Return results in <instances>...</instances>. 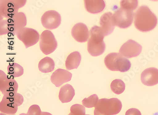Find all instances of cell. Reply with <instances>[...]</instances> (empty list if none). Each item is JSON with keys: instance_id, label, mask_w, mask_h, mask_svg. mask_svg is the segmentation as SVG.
I'll list each match as a JSON object with an SVG mask.
<instances>
[{"instance_id": "28", "label": "cell", "mask_w": 158, "mask_h": 115, "mask_svg": "<svg viewBox=\"0 0 158 115\" xmlns=\"http://www.w3.org/2000/svg\"><path fill=\"white\" fill-rule=\"evenodd\" d=\"M85 106L80 104H75L70 108L69 115H85Z\"/></svg>"}, {"instance_id": "10", "label": "cell", "mask_w": 158, "mask_h": 115, "mask_svg": "<svg viewBox=\"0 0 158 115\" xmlns=\"http://www.w3.org/2000/svg\"><path fill=\"white\" fill-rule=\"evenodd\" d=\"M143 47L140 44L132 40H129L120 48L119 53L127 58L138 56L141 54Z\"/></svg>"}, {"instance_id": "5", "label": "cell", "mask_w": 158, "mask_h": 115, "mask_svg": "<svg viewBox=\"0 0 158 115\" xmlns=\"http://www.w3.org/2000/svg\"><path fill=\"white\" fill-rule=\"evenodd\" d=\"M58 47L53 33L49 30L43 31L40 36V48L41 52L45 55L50 54L53 53Z\"/></svg>"}, {"instance_id": "15", "label": "cell", "mask_w": 158, "mask_h": 115, "mask_svg": "<svg viewBox=\"0 0 158 115\" xmlns=\"http://www.w3.org/2000/svg\"><path fill=\"white\" fill-rule=\"evenodd\" d=\"M19 9L14 3L5 0H0L1 20H2L3 18H12L18 12Z\"/></svg>"}, {"instance_id": "13", "label": "cell", "mask_w": 158, "mask_h": 115, "mask_svg": "<svg viewBox=\"0 0 158 115\" xmlns=\"http://www.w3.org/2000/svg\"><path fill=\"white\" fill-rule=\"evenodd\" d=\"M72 77V73L67 70L59 69L56 70L52 73L50 79L52 83L56 87H60L63 84L70 81Z\"/></svg>"}, {"instance_id": "19", "label": "cell", "mask_w": 158, "mask_h": 115, "mask_svg": "<svg viewBox=\"0 0 158 115\" xmlns=\"http://www.w3.org/2000/svg\"><path fill=\"white\" fill-rule=\"evenodd\" d=\"M81 61V56L77 51L73 52L68 56L66 59L65 65L68 70L77 69L80 65Z\"/></svg>"}, {"instance_id": "29", "label": "cell", "mask_w": 158, "mask_h": 115, "mask_svg": "<svg viewBox=\"0 0 158 115\" xmlns=\"http://www.w3.org/2000/svg\"><path fill=\"white\" fill-rule=\"evenodd\" d=\"M41 113L42 112L39 106L37 105H33L29 108L27 115H40Z\"/></svg>"}, {"instance_id": "31", "label": "cell", "mask_w": 158, "mask_h": 115, "mask_svg": "<svg viewBox=\"0 0 158 115\" xmlns=\"http://www.w3.org/2000/svg\"><path fill=\"white\" fill-rule=\"evenodd\" d=\"M125 115H141V112L138 109H129L127 112H126Z\"/></svg>"}, {"instance_id": "25", "label": "cell", "mask_w": 158, "mask_h": 115, "mask_svg": "<svg viewBox=\"0 0 158 115\" xmlns=\"http://www.w3.org/2000/svg\"><path fill=\"white\" fill-rule=\"evenodd\" d=\"M111 88L114 93L117 95L121 94L125 91V83L121 79H114L111 83Z\"/></svg>"}, {"instance_id": "7", "label": "cell", "mask_w": 158, "mask_h": 115, "mask_svg": "<svg viewBox=\"0 0 158 115\" xmlns=\"http://www.w3.org/2000/svg\"><path fill=\"white\" fill-rule=\"evenodd\" d=\"M134 16L133 11L127 10L120 7L114 14L115 25L121 29L128 28L132 24Z\"/></svg>"}, {"instance_id": "20", "label": "cell", "mask_w": 158, "mask_h": 115, "mask_svg": "<svg viewBox=\"0 0 158 115\" xmlns=\"http://www.w3.org/2000/svg\"><path fill=\"white\" fill-rule=\"evenodd\" d=\"M18 107L16 104L10 101L3 97L0 103V111L7 115H15L18 110Z\"/></svg>"}, {"instance_id": "8", "label": "cell", "mask_w": 158, "mask_h": 115, "mask_svg": "<svg viewBox=\"0 0 158 115\" xmlns=\"http://www.w3.org/2000/svg\"><path fill=\"white\" fill-rule=\"evenodd\" d=\"M41 22L44 28L48 30H54L58 28L60 25L61 17L56 11H48L41 17Z\"/></svg>"}, {"instance_id": "23", "label": "cell", "mask_w": 158, "mask_h": 115, "mask_svg": "<svg viewBox=\"0 0 158 115\" xmlns=\"http://www.w3.org/2000/svg\"><path fill=\"white\" fill-rule=\"evenodd\" d=\"M7 34H12L15 35L14 29L9 19H7L5 20H1L0 22V35Z\"/></svg>"}, {"instance_id": "18", "label": "cell", "mask_w": 158, "mask_h": 115, "mask_svg": "<svg viewBox=\"0 0 158 115\" xmlns=\"http://www.w3.org/2000/svg\"><path fill=\"white\" fill-rule=\"evenodd\" d=\"M9 19L13 27L15 35L18 30L25 27L27 24V18L23 12H18L14 17Z\"/></svg>"}, {"instance_id": "26", "label": "cell", "mask_w": 158, "mask_h": 115, "mask_svg": "<svg viewBox=\"0 0 158 115\" xmlns=\"http://www.w3.org/2000/svg\"><path fill=\"white\" fill-rule=\"evenodd\" d=\"M138 6V0H121L120 7L125 10L134 11Z\"/></svg>"}, {"instance_id": "12", "label": "cell", "mask_w": 158, "mask_h": 115, "mask_svg": "<svg viewBox=\"0 0 158 115\" xmlns=\"http://www.w3.org/2000/svg\"><path fill=\"white\" fill-rule=\"evenodd\" d=\"M100 25L105 36L110 35L114 32L115 24L114 15L112 12H106L101 16L100 20Z\"/></svg>"}, {"instance_id": "11", "label": "cell", "mask_w": 158, "mask_h": 115, "mask_svg": "<svg viewBox=\"0 0 158 115\" xmlns=\"http://www.w3.org/2000/svg\"><path fill=\"white\" fill-rule=\"evenodd\" d=\"M71 35L77 41L83 43L88 40L89 32L86 25L83 23H77L72 28Z\"/></svg>"}, {"instance_id": "1", "label": "cell", "mask_w": 158, "mask_h": 115, "mask_svg": "<svg viewBox=\"0 0 158 115\" xmlns=\"http://www.w3.org/2000/svg\"><path fill=\"white\" fill-rule=\"evenodd\" d=\"M134 23L135 28L140 32H150L157 26L158 18L148 6L143 5L135 14Z\"/></svg>"}, {"instance_id": "16", "label": "cell", "mask_w": 158, "mask_h": 115, "mask_svg": "<svg viewBox=\"0 0 158 115\" xmlns=\"http://www.w3.org/2000/svg\"><path fill=\"white\" fill-rule=\"evenodd\" d=\"M84 1L85 10L90 14H99L106 8L105 0H84Z\"/></svg>"}, {"instance_id": "21", "label": "cell", "mask_w": 158, "mask_h": 115, "mask_svg": "<svg viewBox=\"0 0 158 115\" xmlns=\"http://www.w3.org/2000/svg\"><path fill=\"white\" fill-rule=\"evenodd\" d=\"M55 65L53 60L51 58L46 57L40 60L39 63L38 68L40 71L42 73H49L53 71Z\"/></svg>"}, {"instance_id": "4", "label": "cell", "mask_w": 158, "mask_h": 115, "mask_svg": "<svg viewBox=\"0 0 158 115\" xmlns=\"http://www.w3.org/2000/svg\"><path fill=\"white\" fill-rule=\"evenodd\" d=\"M106 67L113 71L125 72L131 67V63L128 59L119 53H113L107 55L104 60Z\"/></svg>"}, {"instance_id": "9", "label": "cell", "mask_w": 158, "mask_h": 115, "mask_svg": "<svg viewBox=\"0 0 158 115\" xmlns=\"http://www.w3.org/2000/svg\"><path fill=\"white\" fill-rule=\"evenodd\" d=\"M18 84L14 78L10 75H7L0 70V91L2 94L11 92H17Z\"/></svg>"}, {"instance_id": "27", "label": "cell", "mask_w": 158, "mask_h": 115, "mask_svg": "<svg viewBox=\"0 0 158 115\" xmlns=\"http://www.w3.org/2000/svg\"><path fill=\"white\" fill-rule=\"evenodd\" d=\"M98 97L96 94H93L87 98H85L82 100V104L85 108H92L95 107L98 101Z\"/></svg>"}, {"instance_id": "32", "label": "cell", "mask_w": 158, "mask_h": 115, "mask_svg": "<svg viewBox=\"0 0 158 115\" xmlns=\"http://www.w3.org/2000/svg\"><path fill=\"white\" fill-rule=\"evenodd\" d=\"M151 1H158V0H151Z\"/></svg>"}, {"instance_id": "22", "label": "cell", "mask_w": 158, "mask_h": 115, "mask_svg": "<svg viewBox=\"0 0 158 115\" xmlns=\"http://www.w3.org/2000/svg\"><path fill=\"white\" fill-rule=\"evenodd\" d=\"M8 74L13 78L21 77L24 73L23 68L16 63H10L7 67Z\"/></svg>"}, {"instance_id": "14", "label": "cell", "mask_w": 158, "mask_h": 115, "mask_svg": "<svg viewBox=\"0 0 158 115\" xmlns=\"http://www.w3.org/2000/svg\"><path fill=\"white\" fill-rule=\"evenodd\" d=\"M141 81L147 86H153L158 83V69L150 68L145 70L141 74Z\"/></svg>"}, {"instance_id": "24", "label": "cell", "mask_w": 158, "mask_h": 115, "mask_svg": "<svg viewBox=\"0 0 158 115\" xmlns=\"http://www.w3.org/2000/svg\"><path fill=\"white\" fill-rule=\"evenodd\" d=\"M3 97L7 99L12 103L20 106L23 104L24 99L23 96L17 92H11L3 95Z\"/></svg>"}, {"instance_id": "30", "label": "cell", "mask_w": 158, "mask_h": 115, "mask_svg": "<svg viewBox=\"0 0 158 115\" xmlns=\"http://www.w3.org/2000/svg\"><path fill=\"white\" fill-rule=\"evenodd\" d=\"M15 4L19 9L23 7L26 4L27 0H5Z\"/></svg>"}, {"instance_id": "6", "label": "cell", "mask_w": 158, "mask_h": 115, "mask_svg": "<svg viewBox=\"0 0 158 115\" xmlns=\"http://www.w3.org/2000/svg\"><path fill=\"white\" fill-rule=\"evenodd\" d=\"M18 39L23 43L26 48L34 45L40 40L38 32L32 28L23 27L17 32Z\"/></svg>"}, {"instance_id": "17", "label": "cell", "mask_w": 158, "mask_h": 115, "mask_svg": "<svg viewBox=\"0 0 158 115\" xmlns=\"http://www.w3.org/2000/svg\"><path fill=\"white\" fill-rule=\"evenodd\" d=\"M75 95L74 87L71 85L66 84L61 87L59 98L62 103H68L72 100Z\"/></svg>"}, {"instance_id": "2", "label": "cell", "mask_w": 158, "mask_h": 115, "mask_svg": "<svg viewBox=\"0 0 158 115\" xmlns=\"http://www.w3.org/2000/svg\"><path fill=\"white\" fill-rule=\"evenodd\" d=\"M104 37L101 27L94 26L90 30L87 51L92 56H99L105 52L106 46L104 41Z\"/></svg>"}, {"instance_id": "3", "label": "cell", "mask_w": 158, "mask_h": 115, "mask_svg": "<svg viewBox=\"0 0 158 115\" xmlns=\"http://www.w3.org/2000/svg\"><path fill=\"white\" fill-rule=\"evenodd\" d=\"M122 104L117 98L99 100L94 110V115H117L121 110Z\"/></svg>"}]
</instances>
